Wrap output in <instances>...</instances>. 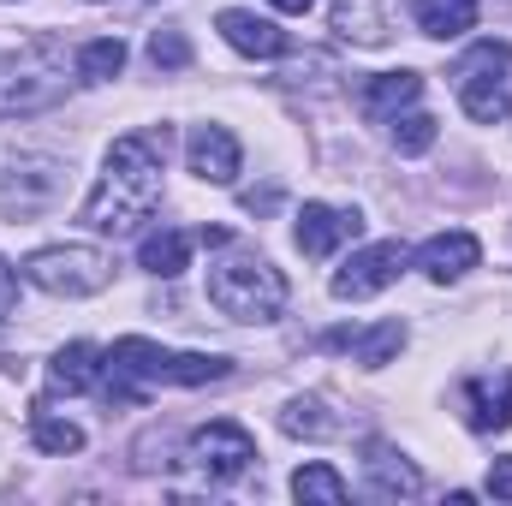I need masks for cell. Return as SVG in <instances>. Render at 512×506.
<instances>
[{"instance_id":"1","label":"cell","mask_w":512,"mask_h":506,"mask_svg":"<svg viewBox=\"0 0 512 506\" xmlns=\"http://www.w3.org/2000/svg\"><path fill=\"white\" fill-rule=\"evenodd\" d=\"M167 143H173L167 126L114 137V149H108V161H102V179L90 185L84 215H78L90 233H114V239H120V233H137V227L155 215V203H161V173H167Z\"/></svg>"},{"instance_id":"2","label":"cell","mask_w":512,"mask_h":506,"mask_svg":"<svg viewBox=\"0 0 512 506\" xmlns=\"http://www.w3.org/2000/svg\"><path fill=\"white\" fill-rule=\"evenodd\" d=\"M227 358H209V352H167L143 334L114 340L108 352V376L120 399H143L149 387H209V381H227Z\"/></svg>"},{"instance_id":"3","label":"cell","mask_w":512,"mask_h":506,"mask_svg":"<svg viewBox=\"0 0 512 506\" xmlns=\"http://www.w3.org/2000/svg\"><path fill=\"white\" fill-rule=\"evenodd\" d=\"M209 304L233 322H274L286 310V274L262 251L245 245H221V256L209 262Z\"/></svg>"},{"instance_id":"4","label":"cell","mask_w":512,"mask_h":506,"mask_svg":"<svg viewBox=\"0 0 512 506\" xmlns=\"http://www.w3.org/2000/svg\"><path fill=\"white\" fill-rule=\"evenodd\" d=\"M66 72H78L66 60V48L54 36H36L12 54H0V120H30L66 102Z\"/></svg>"},{"instance_id":"5","label":"cell","mask_w":512,"mask_h":506,"mask_svg":"<svg viewBox=\"0 0 512 506\" xmlns=\"http://www.w3.org/2000/svg\"><path fill=\"white\" fill-rule=\"evenodd\" d=\"M512 42L501 36H489V42H477L459 66H453V90H459V108L471 114V120H483V126H495V120H507L512 114Z\"/></svg>"},{"instance_id":"6","label":"cell","mask_w":512,"mask_h":506,"mask_svg":"<svg viewBox=\"0 0 512 506\" xmlns=\"http://www.w3.org/2000/svg\"><path fill=\"white\" fill-rule=\"evenodd\" d=\"M24 280L54 298H96L114 280V256L96 245H42L24 256Z\"/></svg>"},{"instance_id":"7","label":"cell","mask_w":512,"mask_h":506,"mask_svg":"<svg viewBox=\"0 0 512 506\" xmlns=\"http://www.w3.org/2000/svg\"><path fill=\"white\" fill-rule=\"evenodd\" d=\"M185 459H191L209 483H233V477H245L256 465V441L239 423H203V429H191Z\"/></svg>"},{"instance_id":"8","label":"cell","mask_w":512,"mask_h":506,"mask_svg":"<svg viewBox=\"0 0 512 506\" xmlns=\"http://www.w3.org/2000/svg\"><path fill=\"white\" fill-rule=\"evenodd\" d=\"M405 262H411V251H405L399 239H382V245L352 251L346 256V268L334 274V298H340V304H364V298H376V292H387V286L399 280Z\"/></svg>"},{"instance_id":"9","label":"cell","mask_w":512,"mask_h":506,"mask_svg":"<svg viewBox=\"0 0 512 506\" xmlns=\"http://www.w3.org/2000/svg\"><path fill=\"white\" fill-rule=\"evenodd\" d=\"M60 191H66V161H54V155H12V161H6V179H0V203H6V209L36 215V209H48Z\"/></svg>"},{"instance_id":"10","label":"cell","mask_w":512,"mask_h":506,"mask_svg":"<svg viewBox=\"0 0 512 506\" xmlns=\"http://www.w3.org/2000/svg\"><path fill=\"white\" fill-rule=\"evenodd\" d=\"M358 233H364V215L346 209V203H304L298 227H292V239H298L304 256H334L340 245H352Z\"/></svg>"},{"instance_id":"11","label":"cell","mask_w":512,"mask_h":506,"mask_svg":"<svg viewBox=\"0 0 512 506\" xmlns=\"http://www.w3.org/2000/svg\"><path fill=\"white\" fill-rule=\"evenodd\" d=\"M185 161L203 185H233L239 179V137L227 126H191L185 137Z\"/></svg>"},{"instance_id":"12","label":"cell","mask_w":512,"mask_h":506,"mask_svg":"<svg viewBox=\"0 0 512 506\" xmlns=\"http://www.w3.org/2000/svg\"><path fill=\"white\" fill-rule=\"evenodd\" d=\"M364 477H370V495L376 501H411V495H423V471L399 447H387V441H370L364 447Z\"/></svg>"},{"instance_id":"13","label":"cell","mask_w":512,"mask_h":506,"mask_svg":"<svg viewBox=\"0 0 512 506\" xmlns=\"http://www.w3.org/2000/svg\"><path fill=\"white\" fill-rule=\"evenodd\" d=\"M215 30H221L227 48H239L245 60H280V54H286V30H280L274 18L245 12V6H227V12L215 18Z\"/></svg>"},{"instance_id":"14","label":"cell","mask_w":512,"mask_h":506,"mask_svg":"<svg viewBox=\"0 0 512 506\" xmlns=\"http://www.w3.org/2000/svg\"><path fill=\"white\" fill-rule=\"evenodd\" d=\"M477 256H483L477 233H459V227H453V233H435V239H423L411 262H417L429 280H441V286H447V280H465V274L477 268Z\"/></svg>"},{"instance_id":"15","label":"cell","mask_w":512,"mask_h":506,"mask_svg":"<svg viewBox=\"0 0 512 506\" xmlns=\"http://www.w3.org/2000/svg\"><path fill=\"white\" fill-rule=\"evenodd\" d=\"M48 381L60 393H96V387H108V352L90 340H72L48 358Z\"/></svg>"},{"instance_id":"16","label":"cell","mask_w":512,"mask_h":506,"mask_svg":"<svg viewBox=\"0 0 512 506\" xmlns=\"http://www.w3.org/2000/svg\"><path fill=\"white\" fill-rule=\"evenodd\" d=\"M465 423H471L477 435L507 429V423H512V370L465 381Z\"/></svg>"},{"instance_id":"17","label":"cell","mask_w":512,"mask_h":506,"mask_svg":"<svg viewBox=\"0 0 512 506\" xmlns=\"http://www.w3.org/2000/svg\"><path fill=\"white\" fill-rule=\"evenodd\" d=\"M417 96H423V72H382V78H370L358 90V108H364V120H393Z\"/></svg>"},{"instance_id":"18","label":"cell","mask_w":512,"mask_h":506,"mask_svg":"<svg viewBox=\"0 0 512 506\" xmlns=\"http://www.w3.org/2000/svg\"><path fill=\"white\" fill-rule=\"evenodd\" d=\"M328 346H346L364 370H382L405 352V322H376V328H352V334H328Z\"/></svg>"},{"instance_id":"19","label":"cell","mask_w":512,"mask_h":506,"mask_svg":"<svg viewBox=\"0 0 512 506\" xmlns=\"http://www.w3.org/2000/svg\"><path fill=\"white\" fill-rule=\"evenodd\" d=\"M477 12H483V0H411L417 30L435 36V42H453V36L477 30Z\"/></svg>"},{"instance_id":"20","label":"cell","mask_w":512,"mask_h":506,"mask_svg":"<svg viewBox=\"0 0 512 506\" xmlns=\"http://www.w3.org/2000/svg\"><path fill=\"white\" fill-rule=\"evenodd\" d=\"M280 429H286L292 441H334V435H346V417H334V411H328V399L304 393V399H286Z\"/></svg>"},{"instance_id":"21","label":"cell","mask_w":512,"mask_h":506,"mask_svg":"<svg viewBox=\"0 0 512 506\" xmlns=\"http://www.w3.org/2000/svg\"><path fill=\"white\" fill-rule=\"evenodd\" d=\"M137 262H143L149 274H161V280L185 274V268H191V233H179V227H161V233H149V239L137 245Z\"/></svg>"},{"instance_id":"22","label":"cell","mask_w":512,"mask_h":506,"mask_svg":"<svg viewBox=\"0 0 512 506\" xmlns=\"http://www.w3.org/2000/svg\"><path fill=\"white\" fill-rule=\"evenodd\" d=\"M72 66H78V84H108V78L126 72V42L120 36H96V42H84L72 54Z\"/></svg>"},{"instance_id":"23","label":"cell","mask_w":512,"mask_h":506,"mask_svg":"<svg viewBox=\"0 0 512 506\" xmlns=\"http://www.w3.org/2000/svg\"><path fill=\"white\" fill-rule=\"evenodd\" d=\"M292 495L304 506H346L352 489H346V477H340L334 465L316 459V465H298V471H292Z\"/></svg>"},{"instance_id":"24","label":"cell","mask_w":512,"mask_h":506,"mask_svg":"<svg viewBox=\"0 0 512 506\" xmlns=\"http://www.w3.org/2000/svg\"><path fill=\"white\" fill-rule=\"evenodd\" d=\"M30 441H36L42 453H60V459H66V453H78V447H84V429H78L72 417H60V411L36 405V411H30Z\"/></svg>"},{"instance_id":"25","label":"cell","mask_w":512,"mask_h":506,"mask_svg":"<svg viewBox=\"0 0 512 506\" xmlns=\"http://www.w3.org/2000/svg\"><path fill=\"white\" fill-rule=\"evenodd\" d=\"M387 126H393V149H399V155H423V149H435V137H441L435 114H411V108L393 114Z\"/></svg>"},{"instance_id":"26","label":"cell","mask_w":512,"mask_h":506,"mask_svg":"<svg viewBox=\"0 0 512 506\" xmlns=\"http://www.w3.org/2000/svg\"><path fill=\"white\" fill-rule=\"evenodd\" d=\"M149 60H155L161 72H179V66H191V42H185L179 30H155V36H149Z\"/></svg>"},{"instance_id":"27","label":"cell","mask_w":512,"mask_h":506,"mask_svg":"<svg viewBox=\"0 0 512 506\" xmlns=\"http://www.w3.org/2000/svg\"><path fill=\"white\" fill-rule=\"evenodd\" d=\"M18 310V274H12V262L0 256V316H12Z\"/></svg>"},{"instance_id":"28","label":"cell","mask_w":512,"mask_h":506,"mask_svg":"<svg viewBox=\"0 0 512 506\" xmlns=\"http://www.w3.org/2000/svg\"><path fill=\"white\" fill-rule=\"evenodd\" d=\"M489 495L495 501H512V459H495L489 465Z\"/></svg>"},{"instance_id":"29","label":"cell","mask_w":512,"mask_h":506,"mask_svg":"<svg viewBox=\"0 0 512 506\" xmlns=\"http://www.w3.org/2000/svg\"><path fill=\"white\" fill-rule=\"evenodd\" d=\"M227 239H233V233H227V227H203V233H197V245H209V251H221V245H227Z\"/></svg>"},{"instance_id":"30","label":"cell","mask_w":512,"mask_h":506,"mask_svg":"<svg viewBox=\"0 0 512 506\" xmlns=\"http://www.w3.org/2000/svg\"><path fill=\"white\" fill-rule=\"evenodd\" d=\"M268 6H274V12H286V18H304L316 0H268Z\"/></svg>"}]
</instances>
